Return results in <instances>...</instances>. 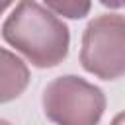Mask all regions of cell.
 Wrapping results in <instances>:
<instances>
[{
	"label": "cell",
	"mask_w": 125,
	"mask_h": 125,
	"mask_svg": "<svg viewBox=\"0 0 125 125\" xmlns=\"http://www.w3.org/2000/svg\"><path fill=\"white\" fill-rule=\"evenodd\" d=\"M2 37L25 59L49 68L62 62L68 53V27L35 0H21L2 25Z\"/></svg>",
	"instance_id": "obj_1"
},
{
	"label": "cell",
	"mask_w": 125,
	"mask_h": 125,
	"mask_svg": "<svg viewBox=\"0 0 125 125\" xmlns=\"http://www.w3.org/2000/svg\"><path fill=\"white\" fill-rule=\"evenodd\" d=\"M104 109V92L80 76H59L43 90V111L55 125H98Z\"/></svg>",
	"instance_id": "obj_2"
},
{
	"label": "cell",
	"mask_w": 125,
	"mask_h": 125,
	"mask_svg": "<svg viewBox=\"0 0 125 125\" xmlns=\"http://www.w3.org/2000/svg\"><path fill=\"white\" fill-rule=\"evenodd\" d=\"M82 66L102 80L125 76V18L104 14L92 20L82 35Z\"/></svg>",
	"instance_id": "obj_3"
},
{
	"label": "cell",
	"mask_w": 125,
	"mask_h": 125,
	"mask_svg": "<svg viewBox=\"0 0 125 125\" xmlns=\"http://www.w3.org/2000/svg\"><path fill=\"white\" fill-rule=\"evenodd\" d=\"M27 68L25 64L14 57L10 51L2 49V102H10L14 98H18L23 88L27 86Z\"/></svg>",
	"instance_id": "obj_4"
},
{
	"label": "cell",
	"mask_w": 125,
	"mask_h": 125,
	"mask_svg": "<svg viewBox=\"0 0 125 125\" xmlns=\"http://www.w3.org/2000/svg\"><path fill=\"white\" fill-rule=\"evenodd\" d=\"M43 2L57 14L70 20H80L90 12V0H43Z\"/></svg>",
	"instance_id": "obj_5"
},
{
	"label": "cell",
	"mask_w": 125,
	"mask_h": 125,
	"mask_svg": "<svg viewBox=\"0 0 125 125\" xmlns=\"http://www.w3.org/2000/svg\"><path fill=\"white\" fill-rule=\"evenodd\" d=\"M104 6H107V8H119V6H123L125 4V0H100Z\"/></svg>",
	"instance_id": "obj_6"
},
{
	"label": "cell",
	"mask_w": 125,
	"mask_h": 125,
	"mask_svg": "<svg viewBox=\"0 0 125 125\" xmlns=\"http://www.w3.org/2000/svg\"><path fill=\"white\" fill-rule=\"evenodd\" d=\"M111 125H125V111H121V113H117V115L113 117V121H111Z\"/></svg>",
	"instance_id": "obj_7"
},
{
	"label": "cell",
	"mask_w": 125,
	"mask_h": 125,
	"mask_svg": "<svg viewBox=\"0 0 125 125\" xmlns=\"http://www.w3.org/2000/svg\"><path fill=\"white\" fill-rule=\"evenodd\" d=\"M10 2H12V0H4V2H2V8H4V10H6V8H8V6H10Z\"/></svg>",
	"instance_id": "obj_8"
},
{
	"label": "cell",
	"mask_w": 125,
	"mask_h": 125,
	"mask_svg": "<svg viewBox=\"0 0 125 125\" xmlns=\"http://www.w3.org/2000/svg\"><path fill=\"white\" fill-rule=\"evenodd\" d=\"M2 125H10V123H8V121H2Z\"/></svg>",
	"instance_id": "obj_9"
}]
</instances>
